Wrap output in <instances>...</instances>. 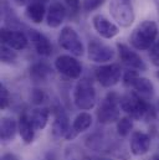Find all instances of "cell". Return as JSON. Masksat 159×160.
<instances>
[{"label": "cell", "mask_w": 159, "mask_h": 160, "mask_svg": "<svg viewBox=\"0 0 159 160\" xmlns=\"http://www.w3.org/2000/svg\"><path fill=\"white\" fill-rule=\"evenodd\" d=\"M119 106L121 109L132 119H143L147 122L157 119V109H154V107L137 92H127L123 94L119 99Z\"/></svg>", "instance_id": "cell-1"}, {"label": "cell", "mask_w": 159, "mask_h": 160, "mask_svg": "<svg viewBox=\"0 0 159 160\" xmlns=\"http://www.w3.org/2000/svg\"><path fill=\"white\" fill-rule=\"evenodd\" d=\"M102 160H110V159H102Z\"/></svg>", "instance_id": "cell-42"}, {"label": "cell", "mask_w": 159, "mask_h": 160, "mask_svg": "<svg viewBox=\"0 0 159 160\" xmlns=\"http://www.w3.org/2000/svg\"><path fill=\"white\" fill-rule=\"evenodd\" d=\"M52 76V70L46 62H36L30 67V78L35 83H44Z\"/></svg>", "instance_id": "cell-20"}, {"label": "cell", "mask_w": 159, "mask_h": 160, "mask_svg": "<svg viewBox=\"0 0 159 160\" xmlns=\"http://www.w3.org/2000/svg\"><path fill=\"white\" fill-rule=\"evenodd\" d=\"M1 42L3 45H6L13 50L21 51L28 47L29 39L20 30H11L8 28H3L1 29Z\"/></svg>", "instance_id": "cell-11"}, {"label": "cell", "mask_w": 159, "mask_h": 160, "mask_svg": "<svg viewBox=\"0 0 159 160\" xmlns=\"http://www.w3.org/2000/svg\"><path fill=\"white\" fill-rule=\"evenodd\" d=\"M132 129H133L132 118H129V117L119 118V120L117 122V133L121 137H127Z\"/></svg>", "instance_id": "cell-26"}, {"label": "cell", "mask_w": 159, "mask_h": 160, "mask_svg": "<svg viewBox=\"0 0 159 160\" xmlns=\"http://www.w3.org/2000/svg\"><path fill=\"white\" fill-rule=\"evenodd\" d=\"M59 45L64 50L71 52V55H74V56L79 57L85 53L83 42L77 34V31L71 26L62 28V30L60 31V35H59Z\"/></svg>", "instance_id": "cell-6"}, {"label": "cell", "mask_w": 159, "mask_h": 160, "mask_svg": "<svg viewBox=\"0 0 159 160\" xmlns=\"http://www.w3.org/2000/svg\"><path fill=\"white\" fill-rule=\"evenodd\" d=\"M67 16V8L64 2L59 1V0H54L51 1L49 9H47V14H46V24L49 28L56 29L59 26H61V24L65 21Z\"/></svg>", "instance_id": "cell-12"}, {"label": "cell", "mask_w": 159, "mask_h": 160, "mask_svg": "<svg viewBox=\"0 0 159 160\" xmlns=\"http://www.w3.org/2000/svg\"><path fill=\"white\" fill-rule=\"evenodd\" d=\"M117 50H118L119 58L123 65H126L131 70H136V71H146L147 70V65L144 63L143 58L136 51H133L129 46H127L124 43H117Z\"/></svg>", "instance_id": "cell-10"}, {"label": "cell", "mask_w": 159, "mask_h": 160, "mask_svg": "<svg viewBox=\"0 0 159 160\" xmlns=\"http://www.w3.org/2000/svg\"><path fill=\"white\" fill-rule=\"evenodd\" d=\"M153 2H154V5H156V9H157L158 15H159V0H153Z\"/></svg>", "instance_id": "cell-37"}, {"label": "cell", "mask_w": 159, "mask_h": 160, "mask_svg": "<svg viewBox=\"0 0 159 160\" xmlns=\"http://www.w3.org/2000/svg\"><path fill=\"white\" fill-rule=\"evenodd\" d=\"M10 103V93L4 84H0V107L1 109L8 108Z\"/></svg>", "instance_id": "cell-30"}, {"label": "cell", "mask_w": 159, "mask_h": 160, "mask_svg": "<svg viewBox=\"0 0 159 160\" xmlns=\"http://www.w3.org/2000/svg\"><path fill=\"white\" fill-rule=\"evenodd\" d=\"M157 36H158L157 22L152 20H144L133 30L129 41L136 50L146 51L149 50L156 43Z\"/></svg>", "instance_id": "cell-2"}, {"label": "cell", "mask_w": 159, "mask_h": 160, "mask_svg": "<svg viewBox=\"0 0 159 160\" xmlns=\"http://www.w3.org/2000/svg\"><path fill=\"white\" fill-rule=\"evenodd\" d=\"M64 4L66 5V8L72 12V14H77L80 10V0H62Z\"/></svg>", "instance_id": "cell-34"}, {"label": "cell", "mask_w": 159, "mask_h": 160, "mask_svg": "<svg viewBox=\"0 0 159 160\" xmlns=\"http://www.w3.org/2000/svg\"><path fill=\"white\" fill-rule=\"evenodd\" d=\"M129 145H131V152L133 155H137V157L144 155L148 153L151 148V138L147 133H143L139 130L133 132Z\"/></svg>", "instance_id": "cell-15"}, {"label": "cell", "mask_w": 159, "mask_h": 160, "mask_svg": "<svg viewBox=\"0 0 159 160\" xmlns=\"http://www.w3.org/2000/svg\"><path fill=\"white\" fill-rule=\"evenodd\" d=\"M102 137L100 134H92L90 135L88 138H86V144L90 149H93V150H100L101 147H102Z\"/></svg>", "instance_id": "cell-28"}, {"label": "cell", "mask_w": 159, "mask_h": 160, "mask_svg": "<svg viewBox=\"0 0 159 160\" xmlns=\"http://www.w3.org/2000/svg\"><path fill=\"white\" fill-rule=\"evenodd\" d=\"M87 55L91 61L96 63H105V62L111 61L115 57V50L111 46L105 45L101 41L92 40L88 43Z\"/></svg>", "instance_id": "cell-9"}, {"label": "cell", "mask_w": 159, "mask_h": 160, "mask_svg": "<svg viewBox=\"0 0 159 160\" xmlns=\"http://www.w3.org/2000/svg\"><path fill=\"white\" fill-rule=\"evenodd\" d=\"M122 68L118 63L103 65L96 68L95 76L98 83L105 88H111L116 86L122 78Z\"/></svg>", "instance_id": "cell-7"}, {"label": "cell", "mask_w": 159, "mask_h": 160, "mask_svg": "<svg viewBox=\"0 0 159 160\" xmlns=\"http://www.w3.org/2000/svg\"><path fill=\"white\" fill-rule=\"evenodd\" d=\"M13 1L19 6H25V5H29L31 2V0H13Z\"/></svg>", "instance_id": "cell-36"}, {"label": "cell", "mask_w": 159, "mask_h": 160, "mask_svg": "<svg viewBox=\"0 0 159 160\" xmlns=\"http://www.w3.org/2000/svg\"><path fill=\"white\" fill-rule=\"evenodd\" d=\"M1 15H3V20L5 22L4 28L11 29V30H20L24 28V25L19 21L16 14L14 12V10L11 9V6L8 4L6 0H1Z\"/></svg>", "instance_id": "cell-18"}, {"label": "cell", "mask_w": 159, "mask_h": 160, "mask_svg": "<svg viewBox=\"0 0 159 160\" xmlns=\"http://www.w3.org/2000/svg\"><path fill=\"white\" fill-rule=\"evenodd\" d=\"M110 12L121 28H129L136 19L132 0H111Z\"/></svg>", "instance_id": "cell-5"}, {"label": "cell", "mask_w": 159, "mask_h": 160, "mask_svg": "<svg viewBox=\"0 0 159 160\" xmlns=\"http://www.w3.org/2000/svg\"><path fill=\"white\" fill-rule=\"evenodd\" d=\"M30 120L35 128V130H41L46 127L49 117H50V111L45 107H36L29 113Z\"/></svg>", "instance_id": "cell-24"}, {"label": "cell", "mask_w": 159, "mask_h": 160, "mask_svg": "<svg viewBox=\"0 0 159 160\" xmlns=\"http://www.w3.org/2000/svg\"><path fill=\"white\" fill-rule=\"evenodd\" d=\"M16 130H19V127L14 118L10 117H3L0 122V137L4 142H10L15 138Z\"/></svg>", "instance_id": "cell-23"}, {"label": "cell", "mask_w": 159, "mask_h": 160, "mask_svg": "<svg viewBox=\"0 0 159 160\" xmlns=\"http://www.w3.org/2000/svg\"><path fill=\"white\" fill-rule=\"evenodd\" d=\"M18 58L16 52L6 45H1V62L3 63H14Z\"/></svg>", "instance_id": "cell-27"}, {"label": "cell", "mask_w": 159, "mask_h": 160, "mask_svg": "<svg viewBox=\"0 0 159 160\" xmlns=\"http://www.w3.org/2000/svg\"><path fill=\"white\" fill-rule=\"evenodd\" d=\"M92 25L97 34L103 39H113L119 32L118 26L101 14H97L92 18Z\"/></svg>", "instance_id": "cell-13"}, {"label": "cell", "mask_w": 159, "mask_h": 160, "mask_svg": "<svg viewBox=\"0 0 159 160\" xmlns=\"http://www.w3.org/2000/svg\"><path fill=\"white\" fill-rule=\"evenodd\" d=\"M29 39L31 41V43L34 45V48L36 50V52L44 56V57H49L52 53V45L50 40L38 30L35 29H30L29 30Z\"/></svg>", "instance_id": "cell-16"}, {"label": "cell", "mask_w": 159, "mask_h": 160, "mask_svg": "<svg viewBox=\"0 0 159 160\" xmlns=\"http://www.w3.org/2000/svg\"><path fill=\"white\" fill-rule=\"evenodd\" d=\"M55 68L67 78L77 80L82 73V65L71 55H60L55 60Z\"/></svg>", "instance_id": "cell-8"}, {"label": "cell", "mask_w": 159, "mask_h": 160, "mask_svg": "<svg viewBox=\"0 0 159 160\" xmlns=\"http://www.w3.org/2000/svg\"><path fill=\"white\" fill-rule=\"evenodd\" d=\"M26 18L34 22V24H41L44 18H45V14H46V10H45V5L42 1L40 0H34L31 1L28 6H26Z\"/></svg>", "instance_id": "cell-22"}, {"label": "cell", "mask_w": 159, "mask_h": 160, "mask_svg": "<svg viewBox=\"0 0 159 160\" xmlns=\"http://www.w3.org/2000/svg\"><path fill=\"white\" fill-rule=\"evenodd\" d=\"M65 160H91L90 157L83 152L77 144H70L65 148Z\"/></svg>", "instance_id": "cell-25"}, {"label": "cell", "mask_w": 159, "mask_h": 160, "mask_svg": "<svg viewBox=\"0 0 159 160\" xmlns=\"http://www.w3.org/2000/svg\"><path fill=\"white\" fill-rule=\"evenodd\" d=\"M117 93L110 92L101 102L97 111V119L101 124H111L118 122L121 118V106Z\"/></svg>", "instance_id": "cell-4"}, {"label": "cell", "mask_w": 159, "mask_h": 160, "mask_svg": "<svg viewBox=\"0 0 159 160\" xmlns=\"http://www.w3.org/2000/svg\"><path fill=\"white\" fill-rule=\"evenodd\" d=\"M54 113V122H52V134L56 138H65L66 134L70 130V123H69V117L64 108L61 106H55L52 108Z\"/></svg>", "instance_id": "cell-14"}, {"label": "cell", "mask_w": 159, "mask_h": 160, "mask_svg": "<svg viewBox=\"0 0 159 160\" xmlns=\"http://www.w3.org/2000/svg\"><path fill=\"white\" fill-rule=\"evenodd\" d=\"M18 127H19V133H20V137L23 138V140L26 144H30L35 138V128L30 120L29 113L24 112L20 116Z\"/></svg>", "instance_id": "cell-19"}, {"label": "cell", "mask_w": 159, "mask_h": 160, "mask_svg": "<svg viewBox=\"0 0 159 160\" xmlns=\"http://www.w3.org/2000/svg\"><path fill=\"white\" fill-rule=\"evenodd\" d=\"M156 76H157V78L159 80V71H157V75H156Z\"/></svg>", "instance_id": "cell-39"}, {"label": "cell", "mask_w": 159, "mask_h": 160, "mask_svg": "<svg viewBox=\"0 0 159 160\" xmlns=\"http://www.w3.org/2000/svg\"><path fill=\"white\" fill-rule=\"evenodd\" d=\"M157 112H158V114H159V101H158V103H157Z\"/></svg>", "instance_id": "cell-38"}, {"label": "cell", "mask_w": 159, "mask_h": 160, "mask_svg": "<svg viewBox=\"0 0 159 160\" xmlns=\"http://www.w3.org/2000/svg\"><path fill=\"white\" fill-rule=\"evenodd\" d=\"M74 103L81 111H90L96 104V89L93 82L83 77L74 88Z\"/></svg>", "instance_id": "cell-3"}, {"label": "cell", "mask_w": 159, "mask_h": 160, "mask_svg": "<svg viewBox=\"0 0 159 160\" xmlns=\"http://www.w3.org/2000/svg\"><path fill=\"white\" fill-rule=\"evenodd\" d=\"M132 88L136 89V92L143 97L144 99H149L154 96V84L152 83V81H149L146 77H142V76H138L134 82L132 83Z\"/></svg>", "instance_id": "cell-21"}, {"label": "cell", "mask_w": 159, "mask_h": 160, "mask_svg": "<svg viewBox=\"0 0 159 160\" xmlns=\"http://www.w3.org/2000/svg\"><path fill=\"white\" fill-rule=\"evenodd\" d=\"M40 1H42V2H45V1H47V0H40Z\"/></svg>", "instance_id": "cell-41"}, {"label": "cell", "mask_w": 159, "mask_h": 160, "mask_svg": "<svg viewBox=\"0 0 159 160\" xmlns=\"http://www.w3.org/2000/svg\"><path fill=\"white\" fill-rule=\"evenodd\" d=\"M106 0H82V9L86 12L93 11L96 9H98L100 6H102L105 4Z\"/></svg>", "instance_id": "cell-29"}, {"label": "cell", "mask_w": 159, "mask_h": 160, "mask_svg": "<svg viewBox=\"0 0 159 160\" xmlns=\"http://www.w3.org/2000/svg\"><path fill=\"white\" fill-rule=\"evenodd\" d=\"M139 75H138V72L136 71V70H127L126 72H124V75H123V83L126 84V86H128V87H132V83L134 82V80L138 77Z\"/></svg>", "instance_id": "cell-32"}, {"label": "cell", "mask_w": 159, "mask_h": 160, "mask_svg": "<svg viewBox=\"0 0 159 160\" xmlns=\"http://www.w3.org/2000/svg\"><path fill=\"white\" fill-rule=\"evenodd\" d=\"M45 99V93L42 89H34L33 94H31V101L35 104H41Z\"/></svg>", "instance_id": "cell-33"}, {"label": "cell", "mask_w": 159, "mask_h": 160, "mask_svg": "<svg viewBox=\"0 0 159 160\" xmlns=\"http://www.w3.org/2000/svg\"><path fill=\"white\" fill-rule=\"evenodd\" d=\"M92 125V116L87 112H81L76 116V118L74 119V123H72V127L70 128L69 133L66 134V139L67 140H71L74 139L77 134L87 130Z\"/></svg>", "instance_id": "cell-17"}, {"label": "cell", "mask_w": 159, "mask_h": 160, "mask_svg": "<svg viewBox=\"0 0 159 160\" xmlns=\"http://www.w3.org/2000/svg\"><path fill=\"white\" fill-rule=\"evenodd\" d=\"M1 160H20V159L15 154H13V153H6V154H4L1 157Z\"/></svg>", "instance_id": "cell-35"}, {"label": "cell", "mask_w": 159, "mask_h": 160, "mask_svg": "<svg viewBox=\"0 0 159 160\" xmlns=\"http://www.w3.org/2000/svg\"><path fill=\"white\" fill-rule=\"evenodd\" d=\"M154 160H159V157H157V158H154Z\"/></svg>", "instance_id": "cell-40"}, {"label": "cell", "mask_w": 159, "mask_h": 160, "mask_svg": "<svg viewBox=\"0 0 159 160\" xmlns=\"http://www.w3.org/2000/svg\"><path fill=\"white\" fill-rule=\"evenodd\" d=\"M149 58L154 66L159 67V41H156V43L149 48Z\"/></svg>", "instance_id": "cell-31"}]
</instances>
